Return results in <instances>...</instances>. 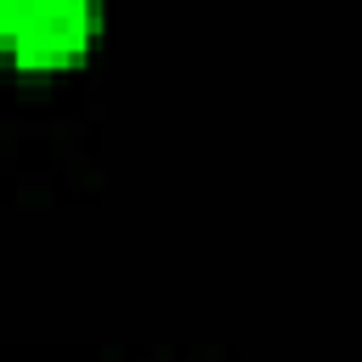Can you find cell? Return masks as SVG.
Wrapping results in <instances>:
<instances>
[{
  "label": "cell",
  "instance_id": "6da1fadb",
  "mask_svg": "<svg viewBox=\"0 0 362 362\" xmlns=\"http://www.w3.org/2000/svg\"><path fill=\"white\" fill-rule=\"evenodd\" d=\"M0 34L23 68H62L96 34V0H0Z\"/></svg>",
  "mask_w": 362,
  "mask_h": 362
}]
</instances>
